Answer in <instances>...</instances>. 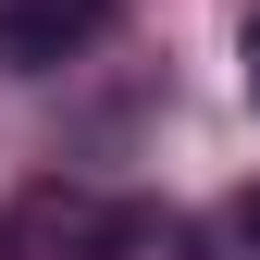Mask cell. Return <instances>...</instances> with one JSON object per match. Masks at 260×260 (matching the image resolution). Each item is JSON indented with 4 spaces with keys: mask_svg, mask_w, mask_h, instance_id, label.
Instances as JSON below:
<instances>
[{
    "mask_svg": "<svg viewBox=\"0 0 260 260\" xmlns=\"http://www.w3.org/2000/svg\"><path fill=\"white\" fill-rule=\"evenodd\" d=\"M100 260H211V248H199V223H186V211L112 199V236H100Z\"/></svg>",
    "mask_w": 260,
    "mask_h": 260,
    "instance_id": "3",
    "label": "cell"
},
{
    "mask_svg": "<svg viewBox=\"0 0 260 260\" xmlns=\"http://www.w3.org/2000/svg\"><path fill=\"white\" fill-rule=\"evenodd\" d=\"M100 236H112V199H87V186H38V199L0 211V260H38V248L100 260Z\"/></svg>",
    "mask_w": 260,
    "mask_h": 260,
    "instance_id": "2",
    "label": "cell"
},
{
    "mask_svg": "<svg viewBox=\"0 0 260 260\" xmlns=\"http://www.w3.org/2000/svg\"><path fill=\"white\" fill-rule=\"evenodd\" d=\"M100 38H112V0H0V75H50Z\"/></svg>",
    "mask_w": 260,
    "mask_h": 260,
    "instance_id": "1",
    "label": "cell"
},
{
    "mask_svg": "<svg viewBox=\"0 0 260 260\" xmlns=\"http://www.w3.org/2000/svg\"><path fill=\"white\" fill-rule=\"evenodd\" d=\"M236 248L260 260V186H248V199H236Z\"/></svg>",
    "mask_w": 260,
    "mask_h": 260,
    "instance_id": "4",
    "label": "cell"
},
{
    "mask_svg": "<svg viewBox=\"0 0 260 260\" xmlns=\"http://www.w3.org/2000/svg\"><path fill=\"white\" fill-rule=\"evenodd\" d=\"M236 62H248V100H260V13H248V38H236Z\"/></svg>",
    "mask_w": 260,
    "mask_h": 260,
    "instance_id": "5",
    "label": "cell"
}]
</instances>
